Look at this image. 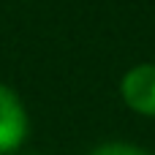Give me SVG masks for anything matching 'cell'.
Here are the masks:
<instances>
[{"label":"cell","instance_id":"cell-1","mask_svg":"<svg viewBox=\"0 0 155 155\" xmlns=\"http://www.w3.org/2000/svg\"><path fill=\"white\" fill-rule=\"evenodd\" d=\"M27 136V112L19 95L0 84V155L16 150Z\"/></svg>","mask_w":155,"mask_h":155},{"label":"cell","instance_id":"cell-2","mask_svg":"<svg viewBox=\"0 0 155 155\" xmlns=\"http://www.w3.org/2000/svg\"><path fill=\"white\" fill-rule=\"evenodd\" d=\"M123 98L131 109L142 112V114H155V65L144 63L131 68L123 76Z\"/></svg>","mask_w":155,"mask_h":155},{"label":"cell","instance_id":"cell-3","mask_svg":"<svg viewBox=\"0 0 155 155\" xmlns=\"http://www.w3.org/2000/svg\"><path fill=\"white\" fill-rule=\"evenodd\" d=\"M90 155H147V153L134 147V144H125V142H112V144H101Z\"/></svg>","mask_w":155,"mask_h":155}]
</instances>
